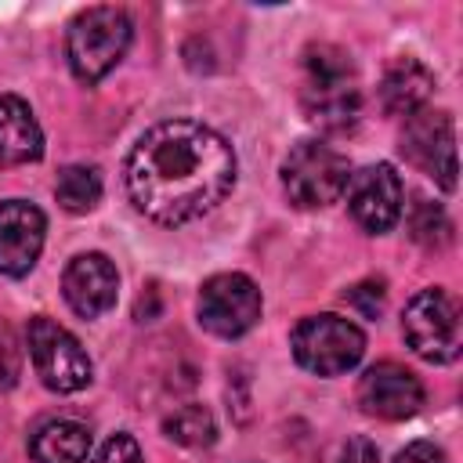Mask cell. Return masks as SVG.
Returning a JSON list of instances; mask_svg holds the SVG:
<instances>
[{"label": "cell", "mask_w": 463, "mask_h": 463, "mask_svg": "<svg viewBox=\"0 0 463 463\" xmlns=\"http://www.w3.org/2000/svg\"><path fill=\"white\" fill-rule=\"evenodd\" d=\"M25 344H29L33 369H36V376H40V383L47 391H54V394H76V391H83L90 383V373H94L90 354L54 318H47V315L29 318Z\"/></svg>", "instance_id": "obj_7"}, {"label": "cell", "mask_w": 463, "mask_h": 463, "mask_svg": "<svg viewBox=\"0 0 463 463\" xmlns=\"http://www.w3.org/2000/svg\"><path fill=\"white\" fill-rule=\"evenodd\" d=\"M427 391L420 376L398 362H376L358 380V405L376 420H409L423 409Z\"/></svg>", "instance_id": "obj_11"}, {"label": "cell", "mask_w": 463, "mask_h": 463, "mask_svg": "<svg viewBox=\"0 0 463 463\" xmlns=\"http://www.w3.org/2000/svg\"><path fill=\"white\" fill-rule=\"evenodd\" d=\"M347 181H351L347 156L318 137L293 145L289 156L282 159V188L289 203L300 210H322L336 203L347 192Z\"/></svg>", "instance_id": "obj_5"}, {"label": "cell", "mask_w": 463, "mask_h": 463, "mask_svg": "<svg viewBox=\"0 0 463 463\" xmlns=\"http://www.w3.org/2000/svg\"><path fill=\"white\" fill-rule=\"evenodd\" d=\"M293 358L315 376H344L365 354V333L344 315H307L289 336Z\"/></svg>", "instance_id": "obj_6"}, {"label": "cell", "mask_w": 463, "mask_h": 463, "mask_svg": "<svg viewBox=\"0 0 463 463\" xmlns=\"http://www.w3.org/2000/svg\"><path fill=\"white\" fill-rule=\"evenodd\" d=\"M163 434L184 449H206L217 438V423L206 405H181L163 420Z\"/></svg>", "instance_id": "obj_18"}, {"label": "cell", "mask_w": 463, "mask_h": 463, "mask_svg": "<svg viewBox=\"0 0 463 463\" xmlns=\"http://www.w3.org/2000/svg\"><path fill=\"white\" fill-rule=\"evenodd\" d=\"M123 181L137 213L177 228L206 217L232 195L235 148L199 119H163L130 148Z\"/></svg>", "instance_id": "obj_1"}, {"label": "cell", "mask_w": 463, "mask_h": 463, "mask_svg": "<svg viewBox=\"0 0 463 463\" xmlns=\"http://www.w3.org/2000/svg\"><path fill=\"white\" fill-rule=\"evenodd\" d=\"M47 239V217L29 199H4L0 203V275L22 279L40 260Z\"/></svg>", "instance_id": "obj_12"}, {"label": "cell", "mask_w": 463, "mask_h": 463, "mask_svg": "<svg viewBox=\"0 0 463 463\" xmlns=\"http://www.w3.org/2000/svg\"><path fill=\"white\" fill-rule=\"evenodd\" d=\"M22 376V340L18 333L0 318V394L11 391Z\"/></svg>", "instance_id": "obj_20"}, {"label": "cell", "mask_w": 463, "mask_h": 463, "mask_svg": "<svg viewBox=\"0 0 463 463\" xmlns=\"http://www.w3.org/2000/svg\"><path fill=\"white\" fill-rule=\"evenodd\" d=\"M336 463H380V449L369 441V438H351L344 449H340V459Z\"/></svg>", "instance_id": "obj_24"}, {"label": "cell", "mask_w": 463, "mask_h": 463, "mask_svg": "<svg viewBox=\"0 0 463 463\" xmlns=\"http://www.w3.org/2000/svg\"><path fill=\"white\" fill-rule=\"evenodd\" d=\"M43 156V130L18 94H0V166H25Z\"/></svg>", "instance_id": "obj_14"}, {"label": "cell", "mask_w": 463, "mask_h": 463, "mask_svg": "<svg viewBox=\"0 0 463 463\" xmlns=\"http://www.w3.org/2000/svg\"><path fill=\"white\" fill-rule=\"evenodd\" d=\"M134 40V22L123 7H87L69 22L65 33V58L80 83L105 80L127 54Z\"/></svg>", "instance_id": "obj_3"}, {"label": "cell", "mask_w": 463, "mask_h": 463, "mask_svg": "<svg viewBox=\"0 0 463 463\" xmlns=\"http://www.w3.org/2000/svg\"><path fill=\"white\" fill-rule=\"evenodd\" d=\"M402 336L405 344L430 365H449L463 351V318H459V300L441 289L427 286L420 289L405 311H402Z\"/></svg>", "instance_id": "obj_4"}, {"label": "cell", "mask_w": 463, "mask_h": 463, "mask_svg": "<svg viewBox=\"0 0 463 463\" xmlns=\"http://www.w3.org/2000/svg\"><path fill=\"white\" fill-rule=\"evenodd\" d=\"M347 210L369 235L391 232L405 213V184L391 163H369L347 181Z\"/></svg>", "instance_id": "obj_10"}, {"label": "cell", "mask_w": 463, "mask_h": 463, "mask_svg": "<svg viewBox=\"0 0 463 463\" xmlns=\"http://www.w3.org/2000/svg\"><path fill=\"white\" fill-rule=\"evenodd\" d=\"M394 463H449V456H445L434 441H409V445L394 456Z\"/></svg>", "instance_id": "obj_23"}, {"label": "cell", "mask_w": 463, "mask_h": 463, "mask_svg": "<svg viewBox=\"0 0 463 463\" xmlns=\"http://www.w3.org/2000/svg\"><path fill=\"white\" fill-rule=\"evenodd\" d=\"M61 293L80 318H98L116 304L119 271L105 253H80L61 275Z\"/></svg>", "instance_id": "obj_13"}, {"label": "cell", "mask_w": 463, "mask_h": 463, "mask_svg": "<svg viewBox=\"0 0 463 463\" xmlns=\"http://www.w3.org/2000/svg\"><path fill=\"white\" fill-rule=\"evenodd\" d=\"M54 199L65 213H87L98 206L101 199V174L98 166H87V163H69L58 170V181H54Z\"/></svg>", "instance_id": "obj_17"}, {"label": "cell", "mask_w": 463, "mask_h": 463, "mask_svg": "<svg viewBox=\"0 0 463 463\" xmlns=\"http://www.w3.org/2000/svg\"><path fill=\"white\" fill-rule=\"evenodd\" d=\"M409 235L420 242V246H445L449 239H452V224H449V217H445V210L438 206V203H430V199H416L412 203V210H409Z\"/></svg>", "instance_id": "obj_19"}, {"label": "cell", "mask_w": 463, "mask_h": 463, "mask_svg": "<svg viewBox=\"0 0 463 463\" xmlns=\"http://www.w3.org/2000/svg\"><path fill=\"white\" fill-rule=\"evenodd\" d=\"M402 152L445 192L456 188V123L441 109H420L402 127Z\"/></svg>", "instance_id": "obj_9"}, {"label": "cell", "mask_w": 463, "mask_h": 463, "mask_svg": "<svg viewBox=\"0 0 463 463\" xmlns=\"http://www.w3.org/2000/svg\"><path fill=\"white\" fill-rule=\"evenodd\" d=\"M344 300H347L351 307H358L362 318H376V315L383 311V286H380V282H358V286H351V289L344 293Z\"/></svg>", "instance_id": "obj_22"}, {"label": "cell", "mask_w": 463, "mask_h": 463, "mask_svg": "<svg viewBox=\"0 0 463 463\" xmlns=\"http://www.w3.org/2000/svg\"><path fill=\"white\" fill-rule=\"evenodd\" d=\"M434 94V72L420 61V58H394L380 80V105L391 116H412L420 109H427Z\"/></svg>", "instance_id": "obj_15"}, {"label": "cell", "mask_w": 463, "mask_h": 463, "mask_svg": "<svg viewBox=\"0 0 463 463\" xmlns=\"http://www.w3.org/2000/svg\"><path fill=\"white\" fill-rule=\"evenodd\" d=\"M29 456L36 463H87L90 456V427L72 416L47 420L29 438Z\"/></svg>", "instance_id": "obj_16"}, {"label": "cell", "mask_w": 463, "mask_h": 463, "mask_svg": "<svg viewBox=\"0 0 463 463\" xmlns=\"http://www.w3.org/2000/svg\"><path fill=\"white\" fill-rule=\"evenodd\" d=\"M300 109L326 134L354 130V123L362 116V90H358V72L344 47L311 43L304 51Z\"/></svg>", "instance_id": "obj_2"}, {"label": "cell", "mask_w": 463, "mask_h": 463, "mask_svg": "<svg viewBox=\"0 0 463 463\" xmlns=\"http://www.w3.org/2000/svg\"><path fill=\"white\" fill-rule=\"evenodd\" d=\"M260 307H264L260 289L242 271L210 275L199 286V300H195L203 329H210L213 336H224V340H235V336L250 333L260 322Z\"/></svg>", "instance_id": "obj_8"}, {"label": "cell", "mask_w": 463, "mask_h": 463, "mask_svg": "<svg viewBox=\"0 0 463 463\" xmlns=\"http://www.w3.org/2000/svg\"><path fill=\"white\" fill-rule=\"evenodd\" d=\"M90 463H141V445L130 438V434H112Z\"/></svg>", "instance_id": "obj_21"}]
</instances>
